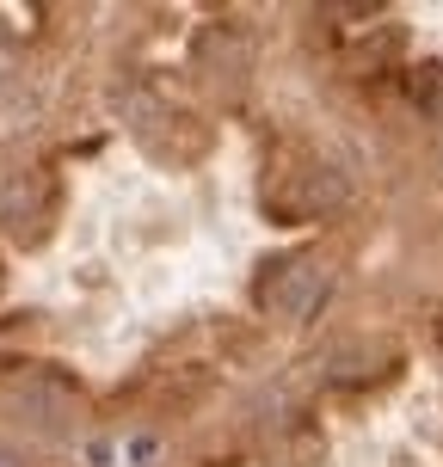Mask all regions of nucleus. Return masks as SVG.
<instances>
[{"label": "nucleus", "mask_w": 443, "mask_h": 467, "mask_svg": "<svg viewBox=\"0 0 443 467\" xmlns=\"http://www.w3.org/2000/svg\"><path fill=\"white\" fill-rule=\"evenodd\" d=\"M345 197H351V179H345V172H332V166H321V161L296 166V172L278 185V203L290 215H327V210H339Z\"/></svg>", "instance_id": "2"}, {"label": "nucleus", "mask_w": 443, "mask_h": 467, "mask_svg": "<svg viewBox=\"0 0 443 467\" xmlns=\"http://www.w3.org/2000/svg\"><path fill=\"white\" fill-rule=\"evenodd\" d=\"M327 296V271L314 258H278L265 277H258V302L278 307V314H314Z\"/></svg>", "instance_id": "1"}, {"label": "nucleus", "mask_w": 443, "mask_h": 467, "mask_svg": "<svg viewBox=\"0 0 443 467\" xmlns=\"http://www.w3.org/2000/svg\"><path fill=\"white\" fill-rule=\"evenodd\" d=\"M0 467H19V462H13V455H0Z\"/></svg>", "instance_id": "3"}]
</instances>
